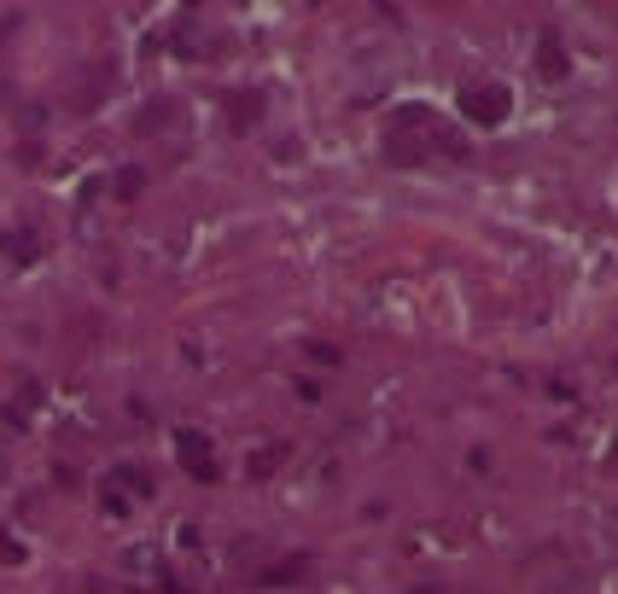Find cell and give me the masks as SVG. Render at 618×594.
<instances>
[{"label":"cell","mask_w":618,"mask_h":594,"mask_svg":"<svg viewBox=\"0 0 618 594\" xmlns=\"http://www.w3.org/2000/svg\"><path fill=\"white\" fill-rule=\"evenodd\" d=\"M508 105H513V99H508V88H502V82H478V88H461V117H467V122H485V129H490V122L508 117Z\"/></svg>","instance_id":"1"},{"label":"cell","mask_w":618,"mask_h":594,"mask_svg":"<svg viewBox=\"0 0 618 594\" xmlns=\"http://www.w3.org/2000/svg\"><path fill=\"white\" fill-rule=\"evenodd\" d=\"M176 443H181V461H187L193 466V472H199V478H216V461H210V443L199 437V431H176Z\"/></svg>","instance_id":"2"},{"label":"cell","mask_w":618,"mask_h":594,"mask_svg":"<svg viewBox=\"0 0 618 594\" xmlns=\"http://www.w3.org/2000/svg\"><path fill=\"white\" fill-rule=\"evenodd\" d=\"M542 70H554V76L566 70V58H560V47H554V41H542Z\"/></svg>","instance_id":"3"}]
</instances>
